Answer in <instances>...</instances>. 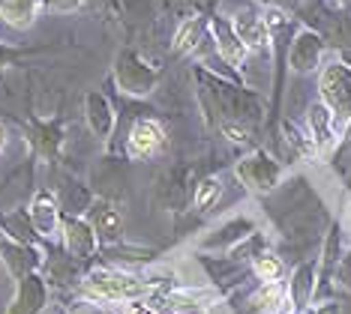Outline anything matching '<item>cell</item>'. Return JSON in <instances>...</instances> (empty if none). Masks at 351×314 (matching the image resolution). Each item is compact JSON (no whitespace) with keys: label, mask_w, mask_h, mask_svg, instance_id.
<instances>
[{"label":"cell","mask_w":351,"mask_h":314,"mask_svg":"<svg viewBox=\"0 0 351 314\" xmlns=\"http://www.w3.org/2000/svg\"><path fill=\"white\" fill-rule=\"evenodd\" d=\"M82 291L90 300H102V302H135L154 293V285L145 278L130 276V272L93 270L82 278Z\"/></svg>","instance_id":"1"},{"label":"cell","mask_w":351,"mask_h":314,"mask_svg":"<svg viewBox=\"0 0 351 314\" xmlns=\"http://www.w3.org/2000/svg\"><path fill=\"white\" fill-rule=\"evenodd\" d=\"M318 102H324L333 117L351 120V63H322V69H318Z\"/></svg>","instance_id":"2"},{"label":"cell","mask_w":351,"mask_h":314,"mask_svg":"<svg viewBox=\"0 0 351 314\" xmlns=\"http://www.w3.org/2000/svg\"><path fill=\"white\" fill-rule=\"evenodd\" d=\"M159 72L135 51H121L114 60V84L121 87V93L135 96V99H145L156 90Z\"/></svg>","instance_id":"3"},{"label":"cell","mask_w":351,"mask_h":314,"mask_svg":"<svg viewBox=\"0 0 351 314\" xmlns=\"http://www.w3.org/2000/svg\"><path fill=\"white\" fill-rule=\"evenodd\" d=\"M234 176L243 183L255 195H267L279 186V176H282V165L276 162L270 153L255 150L250 156H243L241 162L234 165Z\"/></svg>","instance_id":"4"},{"label":"cell","mask_w":351,"mask_h":314,"mask_svg":"<svg viewBox=\"0 0 351 314\" xmlns=\"http://www.w3.org/2000/svg\"><path fill=\"white\" fill-rule=\"evenodd\" d=\"M165 147H169V132L159 120L141 117L135 120L130 135H126V156L132 162H150V159L162 156Z\"/></svg>","instance_id":"5"},{"label":"cell","mask_w":351,"mask_h":314,"mask_svg":"<svg viewBox=\"0 0 351 314\" xmlns=\"http://www.w3.org/2000/svg\"><path fill=\"white\" fill-rule=\"evenodd\" d=\"M324 60V39L315 30H298L289 42V69L294 75H309L318 72Z\"/></svg>","instance_id":"6"},{"label":"cell","mask_w":351,"mask_h":314,"mask_svg":"<svg viewBox=\"0 0 351 314\" xmlns=\"http://www.w3.org/2000/svg\"><path fill=\"white\" fill-rule=\"evenodd\" d=\"M60 239H63V252L69 257H75L78 263L87 261V257H93L99 248L97 233H93V228L87 224V219H82V215H63L60 219Z\"/></svg>","instance_id":"7"},{"label":"cell","mask_w":351,"mask_h":314,"mask_svg":"<svg viewBox=\"0 0 351 314\" xmlns=\"http://www.w3.org/2000/svg\"><path fill=\"white\" fill-rule=\"evenodd\" d=\"M27 215H30V224H34L36 237H43V239H58L60 237L63 213H60V204H58V198H54V192L39 189L34 195V200H30V207H27Z\"/></svg>","instance_id":"8"},{"label":"cell","mask_w":351,"mask_h":314,"mask_svg":"<svg viewBox=\"0 0 351 314\" xmlns=\"http://www.w3.org/2000/svg\"><path fill=\"white\" fill-rule=\"evenodd\" d=\"M45 305H49V285H45L43 272H30V276L19 278L6 314H43Z\"/></svg>","instance_id":"9"},{"label":"cell","mask_w":351,"mask_h":314,"mask_svg":"<svg viewBox=\"0 0 351 314\" xmlns=\"http://www.w3.org/2000/svg\"><path fill=\"white\" fill-rule=\"evenodd\" d=\"M84 219L93 228V233H97L99 246L121 243V237H123V219H121V213H117V207L111 204V200H93V204L87 207Z\"/></svg>","instance_id":"10"},{"label":"cell","mask_w":351,"mask_h":314,"mask_svg":"<svg viewBox=\"0 0 351 314\" xmlns=\"http://www.w3.org/2000/svg\"><path fill=\"white\" fill-rule=\"evenodd\" d=\"M0 261H3L6 272L19 281L30 276V272L43 270L45 254L36 246H21V243H12V239H0Z\"/></svg>","instance_id":"11"},{"label":"cell","mask_w":351,"mask_h":314,"mask_svg":"<svg viewBox=\"0 0 351 314\" xmlns=\"http://www.w3.org/2000/svg\"><path fill=\"white\" fill-rule=\"evenodd\" d=\"M84 123L93 132V138H99V141L111 138V132H114V126H117V114H114V105H111L106 93L90 90L84 96Z\"/></svg>","instance_id":"12"},{"label":"cell","mask_w":351,"mask_h":314,"mask_svg":"<svg viewBox=\"0 0 351 314\" xmlns=\"http://www.w3.org/2000/svg\"><path fill=\"white\" fill-rule=\"evenodd\" d=\"M315 270H318V261H306V263H300V267H294L291 281L285 285V302H289L291 314H300L303 309H309V305H313Z\"/></svg>","instance_id":"13"},{"label":"cell","mask_w":351,"mask_h":314,"mask_svg":"<svg viewBox=\"0 0 351 314\" xmlns=\"http://www.w3.org/2000/svg\"><path fill=\"white\" fill-rule=\"evenodd\" d=\"M231 30L237 34V39H241L250 54H267L270 51V30H267V24L261 15L237 12L234 18H231Z\"/></svg>","instance_id":"14"},{"label":"cell","mask_w":351,"mask_h":314,"mask_svg":"<svg viewBox=\"0 0 351 314\" xmlns=\"http://www.w3.org/2000/svg\"><path fill=\"white\" fill-rule=\"evenodd\" d=\"M306 126H309V138H313L318 156L337 147V117L330 114V108L324 102L315 99L306 108Z\"/></svg>","instance_id":"15"},{"label":"cell","mask_w":351,"mask_h":314,"mask_svg":"<svg viewBox=\"0 0 351 314\" xmlns=\"http://www.w3.org/2000/svg\"><path fill=\"white\" fill-rule=\"evenodd\" d=\"M207 24H210L213 48H217V54L222 57V63H226V66L241 69L243 63H246V57H250V51H246L243 42L237 39V34L231 30V21H226V18H210Z\"/></svg>","instance_id":"16"},{"label":"cell","mask_w":351,"mask_h":314,"mask_svg":"<svg viewBox=\"0 0 351 314\" xmlns=\"http://www.w3.org/2000/svg\"><path fill=\"white\" fill-rule=\"evenodd\" d=\"M45 10V0H0V21L12 30H30Z\"/></svg>","instance_id":"17"},{"label":"cell","mask_w":351,"mask_h":314,"mask_svg":"<svg viewBox=\"0 0 351 314\" xmlns=\"http://www.w3.org/2000/svg\"><path fill=\"white\" fill-rule=\"evenodd\" d=\"M255 233V224L250 219H231L226 222L222 228H217L210 233V237H204L202 239V248H210V252H231L234 246H241L246 237H252Z\"/></svg>","instance_id":"18"},{"label":"cell","mask_w":351,"mask_h":314,"mask_svg":"<svg viewBox=\"0 0 351 314\" xmlns=\"http://www.w3.org/2000/svg\"><path fill=\"white\" fill-rule=\"evenodd\" d=\"M207 42H213L210 24H207L204 18H198V15L183 21L178 27V34H174V39H171V45H174L178 54H195V51H202Z\"/></svg>","instance_id":"19"},{"label":"cell","mask_w":351,"mask_h":314,"mask_svg":"<svg viewBox=\"0 0 351 314\" xmlns=\"http://www.w3.org/2000/svg\"><path fill=\"white\" fill-rule=\"evenodd\" d=\"M39 272H43L45 285H54V287H73L75 281H82V276H78V261L75 257H69L66 252H58V254L45 257Z\"/></svg>","instance_id":"20"},{"label":"cell","mask_w":351,"mask_h":314,"mask_svg":"<svg viewBox=\"0 0 351 314\" xmlns=\"http://www.w3.org/2000/svg\"><path fill=\"white\" fill-rule=\"evenodd\" d=\"M0 233H3V239H12V243H21V246L39 243L34 224H30L27 209H10V213L0 215Z\"/></svg>","instance_id":"21"},{"label":"cell","mask_w":351,"mask_h":314,"mask_svg":"<svg viewBox=\"0 0 351 314\" xmlns=\"http://www.w3.org/2000/svg\"><path fill=\"white\" fill-rule=\"evenodd\" d=\"M219 198H222V180L219 176H204L202 183L195 186V209H202V213H210L213 207L219 204Z\"/></svg>","instance_id":"22"},{"label":"cell","mask_w":351,"mask_h":314,"mask_svg":"<svg viewBox=\"0 0 351 314\" xmlns=\"http://www.w3.org/2000/svg\"><path fill=\"white\" fill-rule=\"evenodd\" d=\"M252 272H255V278L261 281V285H267V281H279L282 278V272H285V267H282V257H276V254H258L252 261Z\"/></svg>","instance_id":"23"},{"label":"cell","mask_w":351,"mask_h":314,"mask_svg":"<svg viewBox=\"0 0 351 314\" xmlns=\"http://www.w3.org/2000/svg\"><path fill=\"white\" fill-rule=\"evenodd\" d=\"M255 309H265V311H279V305H285V285L282 281H267L255 291Z\"/></svg>","instance_id":"24"},{"label":"cell","mask_w":351,"mask_h":314,"mask_svg":"<svg viewBox=\"0 0 351 314\" xmlns=\"http://www.w3.org/2000/svg\"><path fill=\"white\" fill-rule=\"evenodd\" d=\"M282 129H285V135H289L285 141H289V147H291L294 153H300V156H313V159L318 156V150H315V144H313V138H309V135H303L300 129H294L291 123H285Z\"/></svg>","instance_id":"25"},{"label":"cell","mask_w":351,"mask_h":314,"mask_svg":"<svg viewBox=\"0 0 351 314\" xmlns=\"http://www.w3.org/2000/svg\"><path fill=\"white\" fill-rule=\"evenodd\" d=\"M84 0H45V10H54V12H75Z\"/></svg>","instance_id":"26"},{"label":"cell","mask_w":351,"mask_h":314,"mask_svg":"<svg viewBox=\"0 0 351 314\" xmlns=\"http://www.w3.org/2000/svg\"><path fill=\"white\" fill-rule=\"evenodd\" d=\"M300 314H342V305L339 302H318V305L303 309Z\"/></svg>","instance_id":"27"},{"label":"cell","mask_w":351,"mask_h":314,"mask_svg":"<svg viewBox=\"0 0 351 314\" xmlns=\"http://www.w3.org/2000/svg\"><path fill=\"white\" fill-rule=\"evenodd\" d=\"M6 144H10V132H6V126L0 123V156L6 153Z\"/></svg>","instance_id":"28"},{"label":"cell","mask_w":351,"mask_h":314,"mask_svg":"<svg viewBox=\"0 0 351 314\" xmlns=\"http://www.w3.org/2000/svg\"><path fill=\"white\" fill-rule=\"evenodd\" d=\"M261 3H267V6H279V10H282L285 3H294V0H261Z\"/></svg>","instance_id":"29"},{"label":"cell","mask_w":351,"mask_h":314,"mask_svg":"<svg viewBox=\"0 0 351 314\" xmlns=\"http://www.w3.org/2000/svg\"><path fill=\"white\" fill-rule=\"evenodd\" d=\"M342 141L351 144V120H346V132H342Z\"/></svg>","instance_id":"30"},{"label":"cell","mask_w":351,"mask_h":314,"mask_svg":"<svg viewBox=\"0 0 351 314\" xmlns=\"http://www.w3.org/2000/svg\"><path fill=\"white\" fill-rule=\"evenodd\" d=\"M3 66H6V51L0 48V69H3Z\"/></svg>","instance_id":"31"},{"label":"cell","mask_w":351,"mask_h":314,"mask_svg":"<svg viewBox=\"0 0 351 314\" xmlns=\"http://www.w3.org/2000/svg\"><path fill=\"white\" fill-rule=\"evenodd\" d=\"M337 3H346V6H351V0H337Z\"/></svg>","instance_id":"32"}]
</instances>
